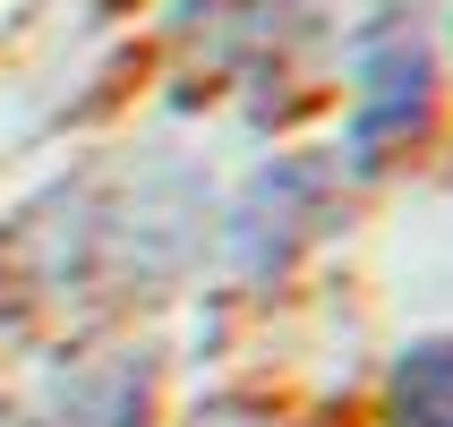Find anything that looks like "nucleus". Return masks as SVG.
I'll return each mask as SVG.
<instances>
[{"instance_id": "f03ea898", "label": "nucleus", "mask_w": 453, "mask_h": 427, "mask_svg": "<svg viewBox=\"0 0 453 427\" xmlns=\"http://www.w3.org/2000/svg\"><path fill=\"white\" fill-rule=\"evenodd\" d=\"M385 427H453V333L411 342L385 385Z\"/></svg>"}, {"instance_id": "f257e3e1", "label": "nucleus", "mask_w": 453, "mask_h": 427, "mask_svg": "<svg viewBox=\"0 0 453 427\" xmlns=\"http://www.w3.org/2000/svg\"><path fill=\"white\" fill-rule=\"evenodd\" d=\"M351 77H359V103H351V154L359 163H377V154H394V146H419V128H428V86H436L419 34H403V26L385 18L377 34H359Z\"/></svg>"}, {"instance_id": "20e7f679", "label": "nucleus", "mask_w": 453, "mask_h": 427, "mask_svg": "<svg viewBox=\"0 0 453 427\" xmlns=\"http://www.w3.org/2000/svg\"><path fill=\"white\" fill-rule=\"evenodd\" d=\"M0 427H26V402H0Z\"/></svg>"}, {"instance_id": "7ed1b4c3", "label": "nucleus", "mask_w": 453, "mask_h": 427, "mask_svg": "<svg viewBox=\"0 0 453 427\" xmlns=\"http://www.w3.org/2000/svg\"><path fill=\"white\" fill-rule=\"evenodd\" d=\"M197 427H274V419H249V410H205Z\"/></svg>"}]
</instances>
